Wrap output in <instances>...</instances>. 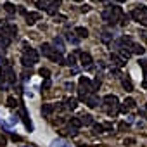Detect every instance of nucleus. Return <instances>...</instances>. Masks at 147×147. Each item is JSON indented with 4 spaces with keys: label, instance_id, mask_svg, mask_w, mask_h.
Listing matches in <instances>:
<instances>
[{
    "label": "nucleus",
    "instance_id": "obj_1",
    "mask_svg": "<svg viewBox=\"0 0 147 147\" xmlns=\"http://www.w3.org/2000/svg\"><path fill=\"white\" fill-rule=\"evenodd\" d=\"M0 83H9L11 87L16 83V75H14V69L11 64L0 67Z\"/></svg>",
    "mask_w": 147,
    "mask_h": 147
},
{
    "label": "nucleus",
    "instance_id": "obj_2",
    "mask_svg": "<svg viewBox=\"0 0 147 147\" xmlns=\"http://www.w3.org/2000/svg\"><path fill=\"white\" fill-rule=\"evenodd\" d=\"M102 102L107 106V114H109V116H114V114L118 113V106H119L118 102H119V100H118L116 95H111V94H109V95H106V97L102 99Z\"/></svg>",
    "mask_w": 147,
    "mask_h": 147
},
{
    "label": "nucleus",
    "instance_id": "obj_3",
    "mask_svg": "<svg viewBox=\"0 0 147 147\" xmlns=\"http://www.w3.org/2000/svg\"><path fill=\"white\" fill-rule=\"evenodd\" d=\"M80 94H87V95H90V94H94L95 90H94V83H92V80L90 78H87V76H80Z\"/></svg>",
    "mask_w": 147,
    "mask_h": 147
},
{
    "label": "nucleus",
    "instance_id": "obj_4",
    "mask_svg": "<svg viewBox=\"0 0 147 147\" xmlns=\"http://www.w3.org/2000/svg\"><path fill=\"white\" fill-rule=\"evenodd\" d=\"M23 52H24V54H23V55H26V57H28V59H30V61H33V62H35V64H36V62H38V59H40V57H38V52H36V50H35V49H31V47H30V45H28V43H26V42H24V43H23Z\"/></svg>",
    "mask_w": 147,
    "mask_h": 147
},
{
    "label": "nucleus",
    "instance_id": "obj_5",
    "mask_svg": "<svg viewBox=\"0 0 147 147\" xmlns=\"http://www.w3.org/2000/svg\"><path fill=\"white\" fill-rule=\"evenodd\" d=\"M76 54L80 55V61H82V66H83V67H87V69H90V67H92V62H94V59H92V55H90L88 52H82V50H76Z\"/></svg>",
    "mask_w": 147,
    "mask_h": 147
},
{
    "label": "nucleus",
    "instance_id": "obj_6",
    "mask_svg": "<svg viewBox=\"0 0 147 147\" xmlns=\"http://www.w3.org/2000/svg\"><path fill=\"white\" fill-rule=\"evenodd\" d=\"M19 118L24 121V126L31 131L33 130V123H31V119H30V114H28V111H26V107L24 106H21V113H19Z\"/></svg>",
    "mask_w": 147,
    "mask_h": 147
},
{
    "label": "nucleus",
    "instance_id": "obj_7",
    "mask_svg": "<svg viewBox=\"0 0 147 147\" xmlns=\"http://www.w3.org/2000/svg\"><path fill=\"white\" fill-rule=\"evenodd\" d=\"M111 62H113V67H123L125 66V61L114 52H111Z\"/></svg>",
    "mask_w": 147,
    "mask_h": 147
},
{
    "label": "nucleus",
    "instance_id": "obj_8",
    "mask_svg": "<svg viewBox=\"0 0 147 147\" xmlns=\"http://www.w3.org/2000/svg\"><path fill=\"white\" fill-rule=\"evenodd\" d=\"M40 18H42V16H40L38 12H26V23H28L30 26L35 24L36 21H40Z\"/></svg>",
    "mask_w": 147,
    "mask_h": 147
},
{
    "label": "nucleus",
    "instance_id": "obj_9",
    "mask_svg": "<svg viewBox=\"0 0 147 147\" xmlns=\"http://www.w3.org/2000/svg\"><path fill=\"white\" fill-rule=\"evenodd\" d=\"M49 59H50V61H54V62H57V64H64V57H62V54H61V52H57L55 49H54V52L49 55Z\"/></svg>",
    "mask_w": 147,
    "mask_h": 147
},
{
    "label": "nucleus",
    "instance_id": "obj_10",
    "mask_svg": "<svg viewBox=\"0 0 147 147\" xmlns=\"http://www.w3.org/2000/svg\"><path fill=\"white\" fill-rule=\"evenodd\" d=\"M40 52H42V55H43V57H49V55L54 52V47H52L50 43H42V47H40Z\"/></svg>",
    "mask_w": 147,
    "mask_h": 147
},
{
    "label": "nucleus",
    "instance_id": "obj_11",
    "mask_svg": "<svg viewBox=\"0 0 147 147\" xmlns=\"http://www.w3.org/2000/svg\"><path fill=\"white\" fill-rule=\"evenodd\" d=\"M135 106H137V102H135V99H131V97H130V99H126V100L123 102V107H121V111H123V113H126L128 109H133Z\"/></svg>",
    "mask_w": 147,
    "mask_h": 147
},
{
    "label": "nucleus",
    "instance_id": "obj_12",
    "mask_svg": "<svg viewBox=\"0 0 147 147\" xmlns=\"http://www.w3.org/2000/svg\"><path fill=\"white\" fill-rule=\"evenodd\" d=\"M66 109H69V111H75L76 107H78V100L75 99V97H69L67 100H66V106H64Z\"/></svg>",
    "mask_w": 147,
    "mask_h": 147
},
{
    "label": "nucleus",
    "instance_id": "obj_13",
    "mask_svg": "<svg viewBox=\"0 0 147 147\" xmlns=\"http://www.w3.org/2000/svg\"><path fill=\"white\" fill-rule=\"evenodd\" d=\"M2 7H4V11H5L7 14H11V16H12V14H16V11H18V5H14L12 2H5Z\"/></svg>",
    "mask_w": 147,
    "mask_h": 147
},
{
    "label": "nucleus",
    "instance_id": "obj_14",
    "mask_svg": "<svg viewBox=\"0 0 147 147\" xmlns=\"http://www.w3.org/2000/svg\"><path fill=\"white\" fill-rule=\"evenodd\" d=\"M52 43H54V47H55V50H57V52H61V54L64 52V42H62V38H61V36H55Z\"/></svg>",
    "mask_w": 147,
    "mask_h": 147
},
{
    "label": "nucleus",
    "instance_id": "obj_15",
    "mask_svg": "<svg viewBox=\"0 0 147 147\" xmlns=\"http://www.w3.org/2000/svg\"><path fill=\"white\" fill-rule=\"evenodd\" d=\"M130 47H131V50H130L131 54H137V55H142V54L145 52V49H144V45H140V43H131Z\"/></svg>",
    "mask_w": 147,
    "mask_h": 147
},
{
    "label": "nucleus",
    "instance_id": "obj_16",
    "mask_svg": "<svg viewBox=\"0 0 147 147\" xmlns=\"http://www.w3.org/2000/svg\"><path fill=\"white\" fill-rule=\"evenodd\" d=\"M75 35H78V38H87L88 36V30L83 26H76L75 28Z\"/></svg>",
    "mask_w": 147,
    "mask_h": 147
},
{
    "label": "nucleus",
    "instance_id": "obj_17",
    "mask_svg": "<svg viewBox=\"0 0 147 147\" xmlns=\"http://www.w3.org/2000/svg\"><path fill=\"white\" fill-rule=\"evenodd\" d=\"M50 147H71V144L66 142L64 138H55V140L50 144Z\"/></svg>",
    "mask_w": 147,
    "mask_h": 147
},
{
    "label": "nucleus",
    "instance_id": "obj_18",
    "mask_svg": "<svg viewBox=\"0 0 147 147\" xmlns=\"http://www.w3.org/2000/svg\"><path fill=\"white\" fill-rule=\"evenodd\" d=\"M66 40H67L69 43H73V45H78V43H80V38L75 35V31H73V33H71V31L66 33Z\"/></svg>",
    "mask_w": 147,
    "mask_h": 147
},
{
    "label": "nucleus",
    "instance_id": "obj_19",
    "mask_svg": "<svg viewBox=\"0 0 147 147\" xmlns=\"http://www.w3.org/2000/svg\"><path fill=\"white\" fill-rule=\"evenodd\" d=\"M100 40H102V43H113L114 35H113V33H109V31H104V33L100 35Z\"/></svg>",
    "mask_w": 147,
    "mask_h": 147
},
{
    "label": "nucleus",
    "instance_id": "obj_20",
    "mask_svg": "<svg viewBox=\"0 0 147 147\" xmlns=\"http://www.w3.org/2000/svg\"><path fill=\"white\" fill-rule=\"evenodd\" d=\"M99 102H100V100H99V97H95V95H88L87 100H85V104H87L88 107H95Z\"/></svg>",
    "mask_w": 147,
    "mask_h": 147
},
{
    "label": "nucleus",
    "instance_id": "obj_21",
    "mask_svg": "<svg viewBox=\"0 0 147 147\" xmlns=\"http://www.w3.org/2000/svg\"><path fill=\"white\" fill-rule=\"evenodd\" d=\"M118 52H119V55H121V59H123V61L131 57V52H130L126 47H119V49H118Z\"/></svg>",
    "mask_w": 147,
    "mask_h": 147
},
{
    "label": "nucleus",
    "instance_id": "obj_22",
    "mask_svg": "<svg viewBox=\"0 0 147 147\" xmlns=\"http://www.w3.org/2000/svg\"><path fill=\"white\" fill-rule=\"evenodd\" d=\"M80 121H82V125H87V126L94 125V118H92L90 114H83V116H80Z\"/></svg>",
    "mask_w": 147,
    "mask_h": 147
},
{
    "label": "nucleus",
    "instance_id": "obj_23",
    "mask_svg": "<svg viewBox=\"0 0 147 147\" xmlns=\"http://www.w3.org/2000/svg\"><path fill=\"white\" fill-rule=\"evenodd\" d=\"M54 109H55V106H52V104H43V107H42V114H43V116H49L50 113H54Z\"/></svg>",
    "mask_w": 147,
    "mask_h": 147
},
{
    "label": "nucleus",
    "instance_id": "obj_24",
    "mask_svg": "<svg viewBox=\"0 0 147 147\" xmlns=\"http://www.w3.org/2000/svg\"><path fill=\"white\" fill-rule=\"evenodd\" d=\"M69 126H71V128H75V130H78V128L82 126L80 118H71V119H69Z\"/></svg>",
    "mask_w": 147,
    "mask_h": 147
},
{
    "label": "nucleus",
    "instance_id": "obj_25",
    "mask_svg": "<svg viewBox=\"0 0 147 147\" xmlns=\"http://www.w3.org/2000/svg\"><path fill=\"white\" fill-rule=\"evenodd\" d=\"M21 62H23V66H24V67H31V66H35V62H33V61H30L26 55H23V57H21Z\"/></svg>",
    "mask_w": 147,
    "mask_h": 147
},
{
    "label": "nucleus",
    "instance_id": "obj_26",
    "mask_svg": "<svg viewBox=\"0 0 147 147\" xmlns=\"http://www.w3.org/2000/svg\"><path fill=\"white\" fill-rule=\"evenodd\" d=\"M121 83H123V87H125L128 92H131V90H133V85H131V82H130L128 78H123V80H121Z\"/></svg>",
    "mask_w": 147,
    "mask_h": 147
},
{
    "label": "nucleus",
    "instance_id": "obj_27",
    "mask_svg": "<svg viewBox=\"0 0 147 147\" xmlns=\"http://www.w3.org/2000/svg\"><path fill=\"white\" fill-rule=\"evenodd\" d=\"M64 64H67V66H75V64H76V57H75V55H67L66 61H64Z\"/></svg>",
    "mask_w": 147,
    "mask_h": 147
},
{
    "label": "nucleus",
    "instance_id": "obj_28",
    "mask_svg": "<svg viewBox=\"0 0 147 147\" xmlns=\"http://www.w3.org/2000/svg\"><path fill=\"white\" fill-rule=\"evenodd\" d=\"M138 64L144 69V76H147V59H138Z\"/></svg>",
    "mask_w": 147,
    "mask_h": 147
},
{
    "label": "nucleus",
    "instance_id": "obj_29",
    "mask_svg": "<svg viewBox=\"0 0 147 147\" xmlns=\"http://www.w3.org/2000/svg\"><path fill=\"white\" fill-rule=\"evenodd\" d=\"M7 106H9V107H16V106H18V99L12 97V95L7 97Z\"/></svg>",
    "mask_w": 147,
    "mask_h": 147
},
{
    "label": "nucleus",
    "instance_id": "obj_30",
    "mask_svg": "<svg viewBox=\"0 0 147 147\" xmlns=\"http://www.w3.org/2000/svg\"><path fill=\"white\" fill-rule=\"evenodd\" d=\"M40 75H42L45 80H49V78H50V71H49L47 67H42V69H40Z\"/></svg>",
    "mask_w": 147,
    "mask_h": 147
},
{
    "label": "nucleus",
    "instance_id": "obj_31",
    "mask_svg": "<svg viewBox=\"0 0 147 147\" xmlns=\"http://www.w3.org/2000/svg\"><path fill=\"white\" fill-rule=\"evenodd\" d=\"M92 126H94V133H102V131H104V126H102V125H97V123H94Z\"/></svg>",
    "mask_w": 147,
    "mask_h": 147
},
{
    "label": "nucleus",
    "instance_id": "obj_32",
    "mask_svg": "<svg viewBox=\"0 0 147 147\" xmlns=\"http://www.w3.org/2000/svg\"><path fill=\"white\" fill-rule=\"evenodd\" d=\"M50 85H52V83H50V78H49V80H45V83L42 85V88H43V90H49V88H50Z\"/></svg>",
    "mask_w": 147,
    "mask_h": 147
},
{
    "label": "nucleus",
    "instance_id": "obj_33",
    "mask_svg": "<svg viewBox=\"0 0 147 147\" xmlns=\"http://www.w3.org/2000/svg\"><path fill=\"white\" fill-rule=\"evenodd\" d=\"M67 133H69L71 137H75V135H78V130H75V128H71V126H69V128H67Z\"/></svg>",
    "mask_w": 147,
    "mask_h": 147
},
{
    "label": "nucleus",
    "instance_id": "obj_34",
    "mask_svg": "<svg viewBox=\"0 0 147 147\" xmlns=\"http://www.w3.org/2000/svg\"><path fill=\"white\" fill-rule=\"evenodd\" d=\"M9 64V61L5 59V57H0V67H4V66H7Z\"/></svg>",
    "mask_w": 147,
    "mask_h": 147
},
{
    "label": "nucleus",
    "instance_id": "obj_35",
    "mask_svg": "<svg viewBox=\"0 0 147 147\" xmlns=\"http://www.w3.org/2000/svg\"><path fill=\"white\" fill-rule=\"evenodd\" d=\"M62 21H66L64 16H55V23H62Z\"/></svg>",
    "mask_w": 147,
    "mask_h": 147
},
{
    "label": "nucleus",
    "instance_id": "obj_36",
    "mask_svg": "<svg viewBox=\"0 0 147 147\" xmlns=\"http://www.w3.org/2000/svg\"><path fill=\"white\" fill-rule=\"evenodd\" d=\"M11 123H12V125L19 123V116H12V118H11Z\"/></svg>",
    "mask_w": 147,
    "mask_h": 147
},
{
    "label": "nucleus",
    "instance_id": "obj_37",
    "mask_svg": "<svg viewBox=\"0 0 147 147\" xmlns=\"http://www.w3.org/2000/svg\"><path fill=\"white\" fill-rule=\"evenodd\" d=\"M66 88H67V90H73V88H75V83H69V82H67V83H66Z\"/></svg>",
    "mask_w": 147,
    "mask_h": 147
},
{
    "label": "nucleus",
    "instance_id": "obj_38",
    "mask_svg": "<svg viewBox=\"0 0 147 147\" xmlns=\"http://www.w3.org/2000/svg\"><path fill=\"white\" fill-rule=\"evenodd\" d=\"M90 11V5H82V12H88Z\"/></svg>",
    "mask_w": 147,
    "mask_h": 147
},
{
    "label": "nucleus",
    "instance_id": "obj_39",
    "mask_svg": "<svg viewBox=\"0 0 147 147\" xmlns=\"http://www.w3.org/2000/svg\"><path fill=\"white\" fill-rule=\"evenodd\" d=\"M12 140H18V142H19V140H21V137H19V135H16V133H12Z\"/></svg>",
    "mask_w": 147,
    "mask_h": 147
},
{
    "label": "nucleus",
    "instance_id": "obj_40",
    "mask_svg": "<svg viewBox=\"0 0 147 147\" xmlns=\"http://www.w3.org/2000/svg\"><path fill=\"white\" fill-rule=\"evenodd\" d=\"M138 23H142V24H144V26H147V18H142V19H140V21H138Z\"/></svg>",
    "mask_w": 147,
    "mask_h": 147
},
{
    "label": "nucleus",
    "instance_id": "obj_41",
    "mask_svg": "<svg viewBox=\"0 0 147 147\" xmlns=\"http://www.w3.org/2000/svg\"><path fill=\"white\" fill-rule=\"evenodd\" d=\"M38 2H42V4H49V2H52V0H38Z\"/></svg>",
    "mask_w": 147,
    "mask_h": 147
},
{
    "label": "nucleus",
    "instance_id": "obj_42",
    "mask_svg": "<svg viewBox=\"0 0 147 147\" xmlns=\"http://www.w3.org/2000/svg\"><path fill=\"white\" fill-rule=\"evenodd\" d=\"M94 2H104V0H94Z\"/></svg>",
    "mask_w": 147,
    "mask_h": 147
},
{
    "label": "nucleus",
    "instance_id": "obj_43",
    "mask_svg": "<svg viewBox=\"0 0 147 147\" xmlns=\"http://www.w3.org/2000/svg\"><path fill=\"white\" fill-rule=\"evenodd\" d=\"M116 2H125V0H116Z\"/></svg>",
    "mask_w": 147,
    "mask_h": 147
},
{
    "label": "nucleus",
    "instance_id": "obj_44",
    "mask_svg": "<svg viewBox=\"0 0 147 147\" xmlns=\"http://www.w3.org/2000/svg\"><path fill=\"white\" fill-rule=\"evenodd\" d=\"M76 2H80V0H76Z\"/></svg>",
    "mask_w": 147,
    "mask_h": 147
}]
</instances>
